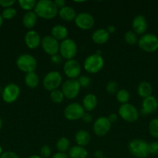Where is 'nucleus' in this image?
<instances>
[{"label":"nucleus","instance_id":"f257e3e1","mask_svg":"<svg viewBox=\"0 0 158 158\" xmlns=\"http://www.w3.org/2000/svg\"><path fill=\"white\" fill-rule=\"evenodd\" d=\"M59 9L51 0H40L37 2L34 12L43 19H52L58 15Z\"/></svg>","mask_w":158,"mask_h":158},{"label":"nucleus","instance_id":"f03ea898","mask_svg":"<svg viewBox=\"0 0 158 158\" xmlns=\"http://www.w3.org/2000/svg\"><path fill=\"white\" fill-rule=\"evenodd\" d=\"M128 149L130 154L136 158H147L149 153V143L142 139H133L129 143Z\"/></svg>","mask_w":158,"mask_h":158},{"label":"nucleus","instance_id":"7ed1b4c3","mask_svg":"<svg viewBox=\"0 0 158 158\" xmlns=\"http://www.w3.org/2000/svg\"><path fill=\"white\" fill-rule=\"evenodd\" d=\"M105 60L103 57L98 54H91L88 56L84 61V69L88 73L94 74L100 72L104 67Z\"/></svg>","mask_w":158,"mask_h":158},{"label":"nucleus","instance_id":"20e7f679","mask_svg":"<svg viewBox=\"0 0 158 158\" xmlns=\"http://www.w3.org/2000/svg\"><path fill=\"white\" fill-rule=\"evenodd\" d=\"M16 66L22 72L29 73L35 72L37 67V62L33 56L25 53L19 56L16 60Z\"/></svg>","mask_w":158,"mask_h":158},{"label":"nucleus","instance_id":"39448f33","mask_svg":"<svg viewBox=\"0 0 158 158\" xmlns=\"http://www.w3.org/2000/svg\"><path fill=\"white\" fill-rule=\"evenodd\" d=\"M137 44L144 52H156L158 49V36L152 33L144 34L138 40Z\"/></svg>","mask_w":158,"mask_h":158},{"label":"nucleus","instance_id":"423d86ee","mask_svg":"<svg viewBox=\"0 0 158 158\" xmlns=\"http://www.w3.org/2000/svg\"><path fill=\"white\" fill-rule=\"evenodd\" d=\"M77 46L75 42L71 39H66L61 41L59 47V53L66 60H73L77 55Z\"/></svg>","mask_w":158,"mask_h":158},{"label":"nucleus","instance_id":"0eeeda50","mask_svg":"<svg viewBox=\"0 0 158 158\" xmlns=\"http://www.w3.org/2000/svg\"><path fill=\"white\" fill-rule=\"evenodd\" d=\"M118 114L119 117L128 123H134L139 118V112L137 109L131 103L122 104L119 108Z\"/></svg>","mask_w":158,"mask_h":158},{"label":"nucleus","instance_id":"6e6552de","mask_svg":"<svg viewBox=\"0 0 158 158\" xmlns=\"http://www.w3.org/2000/svg\"><path fill=\"white\" fill-rule=\"evenodd\" d=\"M62 83V76L57 71H50L45 75L43 80V87L52 92L57 89Z\"/></svg>","mask_w":158,"mask_h":158},{"label":"nucleus","instance_id":"1a4fd4ad","mask_svg":"<svg viewBox=\"0 0 158 158\" xmlns=\"http://www.w3.org/2000/svg\"><path fill=\"white\" fill-rule=\"evenodd\" d=\"M85 113V110L81 104L78 103H72L65 107L64 115L67 120L74 121L81 119Z\"/></svg>","mask_w":158,"mask_h":158},{"label":"nucleus","instance_id":"9d476101","mask_svg":"<svg viewBox=\"0 0 158 158\" xmlns=\"http://www.w3.org/2000/svg\"><path fill=\"white\" fill-rule=\"evenodd\" d=\"M81 90V86L77 80L68 79L62 84L61 91L63 92L65 98L72 100L76 98Z\"/></svg>","mask_w":158,"mask_h":158},{"label":"nucleus","instance_id":"9b49d317","mask_svg":"<svg viewBox=\"0 0 158 158\" xmlns=\"http://www.w3.org/2000/svg\"><path fill=\"white\" fill-rule=\"evenodd\" d=\"M20 94V88L15 83L6 85L2 90V97L4 102L7 103H14Z\"/></svg>","mask_w":158,"mask_h":158},{"label":"nucleus","instance_id":"f8f14e48","mask_svg":"<svg viewBox=\"0 0 158 158\" xmlns=\"http://www.w3.org/2000/svg\"><path fill=\"white\" fill-rule=\"evenodd\" d=\"M41 46L47 55L54 56L59 52L60 43L52 35H46L41 40Z\"/></svg>","mask_w":158,"mask_h":158},{"label":"nucleus","instance_id":"ddd939ff","mask_svg":"<svg viewBox=\"0 0 158 158\" xmlns=\"http://www.w3.org/2000/svg\"><path fill=\"white\" fill-rule=\"evenodd\" d=\"M81 71V68L80 64L74 59L66 60L64 64V73L71 80H76V78H78L80 77Z\"/></svg>","mask_w":158,"mask_h":158},{"label":"nucleus","instance_id":"4468645a","mask_svg":"<svg viewBox=\"0 0 158 158\" xmlns=\"http://www.w3.org/2000/svg\"><path fill=\"white\" fill-rule=\"evenodd\" d=\"M74 23L77 27L83 30L91 29L94 25V19L88 12H81L77 14L74 19Z\"/></svg>","mask_w":158,"mask_h":158},{"label":"nucleus","instance_id":"2eb2a0df","mask_svg":"<svg viewBox=\"0 0 158 158\" xmlns=\"http://www.w3.org/2000/svg\"><path fill=\"white\" fill-rule=\"evenodd\" d=\"M112 123L108 120V117H100L94 121L93 124L94 133L99 137L105 136L111 130Z\"/></svg>","mask_w":158,"mask_h":158},{"label":"nucleus","instance_id":"dca6fc26","mask_svg":"<svg viewBox=\"0 0 158 158\" xmlns=\"http://www.w3.org/2000/svg\"><path fill=\"white\" fill-rule=\"evenodd\" d=\"M133 31L136 35H144L148 28V23L144 15H138L133 19L132 22Z\"/></svg>","mask_w":158,"mask_h":158},{"label":"nucleus","instance_id":"f3484780","mask_svg":"<svg viewBox=\"0 0 158 158\" xmlns=\"http://www.w3.org/2000/svg\"><path fill=\"white\" fill-rule=\"evenodd\" d=\"M158 109V100L153 96L143 99L142 102L141 114L143 115H149L156 112Z\"/></svg>","mask_w":158,"mask_h":158},{"label":"nucleus","instance_id":"a211bd4d","mask_svg":"<svg viewBox=\"0 0 158 158\" xmlns=\"http://www.w3.org/2000/svg\"><path fill=\"white\" fill-rule=\"evenodd\" d=\"M41 38L35 30H29L26 33L24 41L26 46L30 49H35L41 45Z\"/></svg>","mask_w":158,"mask_h":158},{"label":"nucleus","instance_id":"6ab92c4d","mask_svg":"<svg viewBox=\"0 0 158 158\" xmlns=\"http://www.w3.org/2000/svg\"><path fill=\"white\" fill-rule=\"evenodd\" d=\"M91 39L95 44L103 45L108 42L109 39V33L106 29H99L93 32Z\"/></svg>","mask_w":158,"mask_h":158},{"label":"nucleus","instance_id":"aec40b11","mask_svg":"<svg viewBox=\"0 0 158 158\" xmlns=\"http://www.w3.org/2000/svg\"><path fill=\"white\" fill-rule=\"evenodd\" d=\"M98 105V98L94 94H88L82 100V106L85 111L91 112L94 110Z\"/></svg>","mask_w":158,"mask_h":158},{"label":"nucleus","instance_id":"412c9836","mask_svg":"<svg viewBox=\"0 0 158 158\" xmlns=\"http://www.w3.org/2000/svg\"><path fill=\"white\" fill-rule=\"evenodd\" d=\"M51 35L57 41H63L68 39V30L65 26L61 25H55L51 29Z\"/></svg>","mask_w":158,"mask_h":158},{"label":"nucleus","instance_id":"4be33fe9","mask_svg":"<svg viewBox=\"0 0 158 158\" xmlns=\"http://www.w3.org/2000/svg\"><path fill=\"white\" fill-rule=\"evenodd\" d=\"M58 15L61 19L66 22H71L75 19L77 16L75 10L71 6H66L62 9H59Z\"/></svg>","mask_w":158,"mask_h":158},{"label":"nucleus","instance_id":"5701e85b","mask_svg":"<svg viewBox=\"0 0 158 158\" xmlns=\"http://www.w3.org/2000/svg\"><path fill=\"white\" fill-rule=\"evenodd\" d=\"M91 141V135L88 131L85 130H80L75 134V142L77 146L83 147L88 144Z\"/></svg>","mask_w":158,"mask_h":158},{"label":"nucleus","instance_id":"b1692460","mask_svg":"<svg viewBox=\"0 0 158 158\" xmlns=\"http://www.w3.org/2000/svg\"><path fill=\"white\" fill-rule=\"evenodd\" d=\"M37 15L34 11H29L25 13L23 17V25L25 28L31 29L35 26L37 21Z\"/></svg>","mask_w":158,"mask_h":158},{"label":"nucleus","instance_id":"393cba45","mask_svg":"<svg viewBox=\"0 0 158 158\" xmlns=\"http://www.w3.org/2000/svg\"><path fill=\"white\" fill-rule=\"evenodd\" d=\"M137 93L138 95L142 98L145 99L147 97L152 96L153 93V87L151 84L147 81H143L139 83V86L137 87Z\"/></svg>","mask_w":158,"mask_h":158},{"label":"nucleus","instance_id":"a878e982","mask_svg":"<svg viewBox=\"0 0 158 158\" xmlns=\"http://www.w3.org/2000/svg\"><path fill=\"white\" fill-rule=\"evenodd\" d=\"M68 157L69 158H87L88 151L83 147L73 146L68 151Z\"/></svg>","mask_w":158,"mask_h":158},{"label":"nucleus","instance_id":"bb28decb","mask_svg":"<svg viewBox=\"0 0 158 158\" xmlns=\"http://www.w3.org/2000/svg\"><path fill=\"white\" fill-rule=\"evenodd\" d=\"M40 83V78L35 72L29 73L25 76V83L30 89H34L38 86Z\"/></svg>","mask_w":158,"mask_h":158},{"label":"nucleus","instance_id":"cd10ccee","mask_svg":"<svg viewBox=\"0 0 158 158\" xmlns=\"http://www.w3.org/2000/svg\"><path fill=\"white\" fill-rule=\"evenodd\" d=\"M56 147L58 151V152L60 153H66L67 151H69L71 148V144H70V140L67 137H62L57 140Z\"/></svg>","mask_w":158,"mask_h":158},{"label":"nucleus","instance_id":"c85d7f7f","mask_svg":"<svg viewBox=\"0 0 158 158\" xmlns=\"http://www.w3.org/2000/svg\"><path fill=\"white\" fill-rule=\"evenodd\" d=\"M129 98L130 94L127 89H119L116 94V99H117L118 102H119L121 104H125V103H128Z\"/></svg>","mask_w":158,"mask_h":158},{"label":"nucleus","instance_id":"c756f323","mask_svg":"<svg viewBox=\"0 0 158 158\" xmlns=\"http://www.w3.org/2000/svg\"><path fill=\"white\" fill-rule=\"evenodd\" d=\"M124 40H125V43L129 45H136L138 43V37L137 35L133 32V30L127 31L124 35Z\"/></svg>","mask_w":158,"mask_h":158},{"label":"nucleus","instance_id":"7c9ffc66","mask_svg":"<svg viewBox=\"0 0 158 158\" xmlns=\"http://www.w3.org/2000/svg\"><path fill=\"white\" fill-rule=\"evenodd\" d=\"M149 133L155 138H158V118L151 120L148 125Z\"/></svg>","mask_w":158,"mask_h":158},{"label":"nucleus","instance_id":"2f4dec72","mask_svg":"<svg viewBox=\"0 0 158 158\" xmlns=\"http://www.w3.org/2000/svg\"><path fill=\"white\" fill-rule=\"evenodd\" d=\"M20 8L23 9V10H26L27 12L32 11L33 9H34L37 4V2L35 0H20L18 2Z\"/></svg>","mask_w":158,"mask_h":158},{"label":"nucleus","instance_id":"473e14b6","mask_svg":"<svg viewBox=\"0 0 158 158\" xmlns=\"http://www.w3.org/2000/svg\"><path fill=\"white\" fill-rule=\"evenodd\" d=\"M17 11L16 9H14L13 7H9L6 8V9H4V10L2 12L1 15L3 19L6 20H10L12 19L16 15Z\"/></svg>","mask_w":158,"mask_h":158},{"label":"nucleus","instance_id":"72a5a7b5","mask_svg":"<svg viewBox=\"0 0 158 158\" xmlns=\"http://www.w3.org/2000/svg\"><path fill=\"white\" fill-rule=\"evenodd\" d=\"M64 96L63 92L60 89H55V90L50 92V99L54 103H60L63 102L64 99Z\"/></svg>","mask_w":158,"mask_h":158},{"label":"nucleus","instance_id":"f704fd0d","mask_svg":"<svg viewBox=\"0 0 158 158\" xmlns=\"http://www.w3.org/2000/svg\"><path fill=\"white\" fill-rule=\"evenodd\" d=\"M119 86L116 82L115 81H109L106 85V91L109 94H116L119 91L118 89Z\"/></svg>","mask_w":158,"mask_h":158},{"label":"nucleus","instance_id":"c9c22d12","mask_svg":"<svg viewBox=\"0 0 158 158\" xmlns=\"http://www.w3.org/2000/svg\"><path fill=\"white\" fill-rule=\"evenodd\" d=\"M77 81H78L81 88H86L91 84V79L88 76H80L77 79Z\"/></svg>","mask_w":158,"mask_h":158},{"label":"nucleus","instance_id":"e433bc0d","mask_svg":"<svg viewBox=\"0 0 158 158\" xmlns=\"http://www.w3.org/2000/svg\"><path fill=\"white\" fill-rule=\"evenodd\" d=\"M51 151L50 148L48 145H43L41 147L40 150V156L42 158H48L51 156Z\"/></svg>","mask_w":158,"mask_h":158},{"label":"nucleus","instance_id":"4c0bfd02","mask_svg":"<svg viewBox=\"0 0 158 158\" xmlns=\"http://www.w3.org/2000/svg\"><path fill=\"white\" fill-rule=\"evenodd\" d=\"M149 153L153 155H158V141L149 143Z\"/></svg>","mask_w":158,"mask_h":158},{"label":"nucleus","instance_id":"58836bf2","mask_svg":"<svg viewBox=\"0 0 158 158\" xmlns=\"http://www.w3.org/2000/svg\"><path fill=\"white\" fill-rule=\"evenodd\" d=\"M15 3V1L14 0H0V6L5 8V9L12 7Z\"/></svg>","mask_w":158,"mask_h":158},{"label":"nucleus","instance_id":"ea45409f","mask_svg":"<svg viewBox=\"0 0 158 158\" xmlns=\"http://www.w3.org/2000/svg\"><path fill=\"white\" fill-rule=\"evenodd\" d=\"M0 158H20V157L15 152H12V151H6V152L2 153L0 155Z\"/></svg>","mask_w":158,"mask_h":158},{"label":"nucleus","instance_id":"a19ab883","mask_svg":"<svg viewBox=\"0 0 158 158\" xmlns=\"http://www.w3.org/2000/svg\"><path fill=\"white\" fill-rule=\"evenodd\" d=\"M51 61H52V63H54V64L59 65L62 63V61H63V58H62L61 56H60V54L57 53L56 54V55H54L51 56Z\"/></svg>","mask_w":158,"mask_h":158},{"label":"nucleus","instance_id":"79ce46f5","mask_svg":"<svg viewBox=\"0 0 158 158\" xmlns=\"http://www.w3.org/2000/svg\"><path fill=\"white\" fill-rule=\"evenodd\" d=\"M81 120H83L85 123H89L92 121V116H91L89 113H85L84 116L82 117Z\"/></svg>","mask_w":158,"mask_h":158},{"label":"nucleus","instance_id":"37998d69","mask_svg":"<svg viewBox=\"0 0 158 158\" xmlns=\"http://www.w3.org/2000/svg\"><path fill=\"white\" fill-rule=\"evenodd\" d=\"M54 2L58 9H60L66 6V2H65L64 0H55V1H54Z\"/></svg>","mask_w":158,"mask_h":158},{"label":"nucleus","instance_id":"c03bdc74","mask_svg":"<svg viewBox=\"0 0 158 158\" xmlns=\"http://www.w3.org/2000/svg\"><path fill=\"white\" fill-rule=\"evenodd\" d=\"M51 158H69V157H68V154H67L66 153L57 152L55 154H54Z\"/></svg>","mask_w":158,"mask_h":158},{"label":"nucleus","instance_id":"a18cd8bd","mask_svg":"<svg viewBox=\"0 0 158 158\" xmlns=\"http://www.w3.org/2000/svg\"><path fill=\"white\" fill-rule=\"evenodd\" d=\"M108 120L110 121V123H115L116 121H117L118 120V115L116 114H111L108 115Z\"/></svg>","mask_w":158,"mask_h":158},{"label":"nucleus","instance_id":"49530a36","mask_svg":"<svg viewBox=\"0 0 158 158\" xmlns=\"http://www.w3.org/2000/svg\"><path fill=\"white\" fill-rule=\"evenodd\" d=\"M94 157L95 158H102L104 157V153L100 150H98L94 152Z\"/></svg>","mask_w":158,"mask_h":158},{"label":"nucleus","instance_id":"de8ad7c7","mask_svg":"<svg viewBox=\"0 0 158 158\" xmlns=\"http://www.w3.org/2000/svg\"><path fill=\"white\" fill-rule=\"evenodd\" d=\"M106 30L108 31V32L109 34L111 33H113V32L116 31V26H113V25H110V26H108V27H107Z\"/></svg>","mask_w":158,"mask_h":158},{"label":"nucleus","instance_id":"09e8293b","mask_svg":"<svg viewBox=\"0 0 158 158\" xmlns=\"http://www.w3.org/2000/svg\"><path fill=\"white\" fill-rule=\"evenodd\" d=\"M28 158H42V157H40V155H35V154H34V155L29 156V157Z\"/></svg>","mask_w":158,"mask_h":158},{"label":"nucleus","instance_id":"8fccbe9b","mask_svg":"<svg viewBox=\"0 0 158 158\" xmlns=\"http://www.w3.org/2000/svg\"><path fill=\"white\" fill-rule=\"evenodd\" d=\"M3 19H2V15H1V14H0V28L2 27V23H3Z\"/></svg>","mask_w":158,"mask_h":158},{"label":"nucleus","instance_id":"3c124183","mask_svg":"<svg viewBox=\"0 0 158 158\" xmlns=\"http://www.w3.org/2000/svg\"><path fill=\"white\" fill-rule=\"evenodd\" d=\"M2 118L0 117V131L2 130Z\"/></svg>","mask_w":158,"mask_h":158},{"label":"nucleus","instance_id":"603ef678","mask_svg":"<svg viewBox=\"0 0 158 158\" xmlns=\"http://www.w3.org/2000/svg\"><path fill=\"white\" fill-rule=\"evenodd\" d=\"M2 154V147L0 146V155H1Z\"/></svg>","mask_w":158,"mask_h":158},{"label":"nucleus","instance_id":"864d4df0","mask_svg":"<svg viewBox=\"0 0 158 158\" xmlns=\"http://www.w3.org/2000/svg\"><path fill=\"white\" fill-rule=\"evenodd\" d=\"M102 158H108V157H102Z\"/></svg>","mask_w":158,"mask_h":158}]
</instances>
